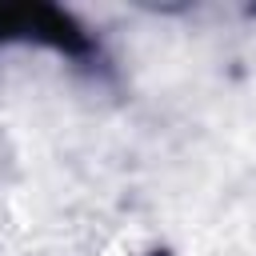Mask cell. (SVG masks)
I'll return each instance as SVG.
<instances>
[{
    "instance_id": "6da1fadb",
    "label": "cell",
    "mask_w": 256,
    "mask_h": 256,
    "mask_svg": "<svg viewBox=\"0 0 256 256\" xmlns=\"http://www.w3.org/2000/svg\"><path fill=\"white\" fill-rule=\"evenodd\" d=\"M8 40L44 44V48H52V52L84 64V68L100 64V44L84 32V24L72 12L56 8V4H40V0H32V4H0V44H8Z\"/></svg>"
}]
</instances>
